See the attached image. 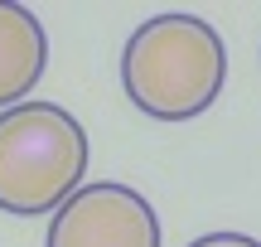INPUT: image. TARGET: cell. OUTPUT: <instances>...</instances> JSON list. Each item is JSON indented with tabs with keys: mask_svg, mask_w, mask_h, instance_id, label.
Instances as JSON below:
<instances>
[{
	"mask_svg": "<svg viewBox=\"0 0 261 247\" xmlns=\"http://www.w3.org/2000/svg\"><path fill=\"white\" fill-rule=\"evenodd\" d=\"M44 247H160V218L140 189L92 180L54 213Z\"/></svg>",
	"mask_w": 261,
	"mask_h": 247,
	"instance_id": "3957f363",
	"label": "cell"
},
{
	"mask_svg": "<svg viewBox=\"0 0 261 247\" xmlns=\"http://www.w3.org/2000/svg\"><path fill=\"white\" fill-rule=\"evenodd\" d=\"M227 83V48L208 19L169 10L130 29L121 48V87L130 107L155 121H194Z\"/></svg>",
	"mask_w": 261,
	"mask_h": 247,
	"instance_id": "6da1fadb",
	"label": "cell"
},
{
	"mask_svg": "<svg viewBox=\"0 0 261 247\" xmlns=\"http://www.w3.org/2000/svg\"><path fill=\"white\" fill-rule=\"evenodd\" d=\"M48 68V34L24 5H0V107H19Z\"/></svg>",
	"mask_w": 261,
	"mask_h": 247,
	"instance_id": "277c9868",
	"label": "cell"
},
{
	"mask_svg": "<svg viewBox=\"0 0 261 247\" xmlns=\"http://www.w3.org/2000/svg\"><path fill=\"white\" fill-rule=\"evenodd\" d=\"M189 247H261V242L247 238V233H203V238H194Z\"/></svg>",
	"mask_w": 261,
	"mask_h": 247,
	"instance_id": "5b68a950",
	"label": "cell"
},
{
	"mask_svg": "<svg viewBox=\"0 0 261 247\" xmlns=\"http://www.w3.org/2000/svg\"><path fill=\"white\" fill-rule=\"evenodd\" d=\"M92 165V141L68 107L19 102L0 112V213L54 218Z\"/></svg>",
	"mask_w": 261,
	"mask_h": 247,
	"instance_id": "7a4b0ae2",
	"label": "cell"
}]
</instances>
